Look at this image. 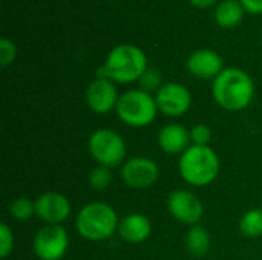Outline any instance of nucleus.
Returning <instances> with one entry per match:
<instances>
[{"label": "nucleus", "mask_w": 262, "mask_h": 260, "mask_svg": "<svg viewBox=\"0 0 262 260\" xmlns=\"http://www.w3.org/2000/svg\"><path fill=\"white\" fill-rule=\"evenodd\" d=\"M91 156L104 167H117L123 162L126 156V143L124 139L111 129L95 130L88 141Z\"/></svg>", "instance_id": "nucleus-6"}, {"label": "nucleus", "mask_w": 262, "mask_h": 260, "mask_svg": "<svg viewBox=\"0 0 262 260\" xmlns=\"http://www.w3.org/2000/svg\"><path fill=\"white\" fill-rule=\"evenodd\" d=\"M189 2H190L192 6H195L198 9H206V8H209V6L216 3V0H189Z\"/></svg>", "instance_id": "nucleus-26"}, {"label": "nucleus", "mask_w": 262, "mask_h": 260, "mask_svg": "<svg viewBox=\"0 0 262 260\" xmlns=\"http://www.w3.org/2000/svg\"><path fill=\"white\" fill-rule=\"evenodd\" d=\"M152 231V224L147 216L141 213L127 215L118 225V234L129 244L144 242Z\"/></svg>", "instance_id": "nucleus-15"}, {"label": "nucleus", "mask_w": 262, "mask_h": 260, "mask_svg": "<svg viewBox=\"0 0 262 260\" xmlns=\"http://www.w3.org/2000/svg\"><path fill=\"white\" fill-rule=\"evenodd\" d=\"M118 225L120 222L115 210L104 202H91L84 205L78 211L75 221L78 234L92 242L109 239Z\"/></svg>", "instance_id": "nucleus-4"}, {"label": "nucleus", "mask_w": 262, "mask_h": 260, "mask_svg": "<svg viewBox=\"0 0 262 260\" xmlns=\"http://www.w3.org/2000/svg\"><path fill=\"white\" fill-rule=\"evenodd\" d=\"M35 215L46 225H60L71 215V204L61 193L46 192L35 201Z\"/></svg>", "instance_id": "nucleus-11"}, {"label": "nucleus", "mask_w": 262, "mask_h": 260, "mask_svg": "<svg viewBox=\"0 0 262 260\" xmlns=\"http://www.w3.org/2000/svg\"><path fill=\"white\" fill-rule=\"evenodd\" d=\"M158 110L166 116H181L192 106V95L189 89L180 83H164L155 95Z\"/></svg>", "instance_id": "nucleus-8"}, {"label": "nucleus", "mask_w": 262, "mask_h": 260, "mask_svg": "<svg viewBox=\"0 0 262 260\" xmlns=\"http://www.w3.org/2000/svg\"><path fill=\"white\" fill-rule=\"evenodd\" d=\"M115 110L118 118L124 124L140 129L149 126L155 120L158 106L155 98L149 92L134 89L120 95Z\"/></svg>", "instance_id": "nucleus-5"}, {"label": "nucleus", "mask_w": 262, "mask_h": 260, "mask_svg": "<svg viewBox=\"0 0 262 260\" xmlns=\"http://www.w3.org/2000/svg\"><path fill=\"white\" fill-rule=\"evenodd\" d=\"M212 138V132L206 124H196L190 130V139L193 146H209Z\"/></svg>", "instance_id": "nucleus-24"}, {"label": "nucleus", "mask_w": 262, "mask_h": 260, "mask_svg": "<svg viewBox=\"0 0 262 260\" xmlns=\"http://www.w3.org/2000/svg\"><path fill=\"white\" fill-rule=\"evenodd\" d=\"M14 248V234L12 230L6 225L2 224L0 225V257L6 259Z\"/></svg>", "instance_id": "nucleus-22"}, {"label": "nucleus", "mask_w": 262, "mask_h": 260, "mask_svg": "<svg viewBox=\"0 0 262 260\" xmlns=\"http://www.w3.org/2000/svg\"><path fill=\"white\" fill-rule=\"evenodd\" d=\"M187 250L195 257H203L209 253L210 248V234L206 228L200 225H193L186 238Z\"/></svg>", "instance_id": "nucleus-17"}, {"label": "nucleus", "mask_w": 262, "mask_h": 260, "mask_svg": "<svg viewBox=\"0 0 262 260\" xmlns=\"http://www.w3.org/2000/svg\"><path fill=\"white\" fill-rule=\"evenodd\" d=\"M9 215L15 221H28L32 215H35V202L28 198H18L11 204Z\"/></svg>", "instance_id": "nucleus-20"}, {"label": "nucleus", "mask_w": 262, "mask_h": 260, "mask_svg": "<svg viewBox=\"0 0 262 260\" xmlns=\"http://www.w3.org/2000/svg\"><path fill=\"white\" fill-rule=\"evenodd\" d=\"M181 178L196 187L212 184L220 173V158L209 146H190L178 164Z\"/></svg>", "instance_id": "nucleus-3"}, {"label": "nucleus", "mask_w": 262, "mask_h": 260, "mask_svg": "<svg viewBox=\"0 0 262 260\" xmlns=\"http://www.w3.org/2000/svg\"><path fill=\"white\" fill-rule=\"evenodd\" d=\"M244 6L246 12L250 14H262V0H239Z\"/></svg>", "instance_id": "nucleus-25"}, {"label": "nucleus", "mask_w": 262, "mask_h": 260, "mask_svg": "<svg viewBox=\"0 0 262 260\" xmlns=\"http://www.w3.org/2000/svg\"><path fill=\"white\" fill-rule=\"evenodd\" d=\"M190 141V132L181 124H167L158 133V144L169 155L184 153Z\"/></svg>", "instance_id": "nucleus-14"}, {"label": "nucleus", "mask_w": 262, "mask_h": 260, "mask_svg": "<svg viewBox=\"0 0 262 260\" xmlns=\"http://www.w3.org/2000/svg\"><path fill=\"white\" fill-rule=\"evenodd\" d=\"M187 70L196 78L215 80L224 70V60L213 49H198L189 55Z\"/></svg>", "instance_id": "nucleus-13"}, {"label": "nucleus", "mask_w": 262, "mask_h": 260, "mask_svg": "<svg viewBox=\"0 0 262 260\" xmlns=\"http://www.w3.org/2000/svg\"><path fill=\"white\" fill-rule=\"evenodd\" d=\"M69 245L68 233L61 225H45L32 241L34 254L40 260H60Z\"/></svg>", "instance_id": "nucleus-7"}, {"label": "nucleus", "mask_w": 262, "mask_h": 260, "mask_svg": "<svg viewBox=\"0 0 262 260\" xmlns=\"http://www.w3.org/2000/svg\"><path fill=\"white\" fill-rule=\"evenodd\" d=\"M118 98L120 97L114 81L106 77H97L86 89V103L89 109L100 115H104L117 107Z\"/></svg>", "instance_id": "nucleus-12"}, {"label": "nucleus", "mask_w": 262, "mask_h": 260, "mask_svg": "<svg viewBox=\"0 0 262 260\" xmlns=\"http://www.w3.org/2000/svg\"><path fill=\"white\" fill-rule=\"evenodd\" d=\"M140 86H141V90H146V92H150V90H158L163 84H161V74L154 69V67H149L143 77L140 78Z\"/></svg>", "instance_id": "nucleus-21"}, {"label": "nucleus", "mask_w": 262, "mask_h": 260, "mask_svg": "<svg viewBox=\"0 0 262 260\" xmlns=\"http://www.w3.org/2000/svg\"><path fill=\"white\" fill-rule=\"evenodd\" d=\"M167 208L177 221L187 225H196L204 213L201 201L189 190L172 192L167 198Z\"/></svg>", "instance_id": "nucleus-10"}, {"label": "nucleus", "mask_w": 262, "mask_h": 260, "mask_svg": "<svg viewBox=\"0 0 262 260\" xmlns=\"http://www.w3.org/2000/svg\"><path fill=\"white\" fill-rule=\"evenodd\" d=\"M212 93L223 109L238 112L246 109L255 95L252 77L239 67H226L212 84Z\"/></svg>", "instance_id": "nucleus-1"}, {"label": "nucleus", "mask_w": 262, "mask_h": 260, "mask_svg": "<svg viewBox=\"0 0 262 260\" xmlns=\"http://www.w3.org/2000/svg\"><path fill=\"white\" fill-rule=\"evenodd\" d=\"M261 43H262V31H261Z\"/></svg>", "instance_id": "nucleus-27"}, {"label": "nucleus", "mask_w": 262, "mask_h": 260, "mask_svg": "<svg viewBox=\"0 0 262 260\" xmlns=\"http://www.w3.org/2000/svg\"><path fill=\"white\" fill-rule=\"evenodd\" d=\"M112 182V173H111V169L109 167H104V166H97L95 169L91 170L89 173V185L91 188L97 190V192H101V190H106Z\"/></svg>", "instance_id": "nucleus-19"}, {"label": "nucleus", "mask_w": 262, "mask_h": 260, "mask_svg": "<svg viewBox=\"0 0 262 260\" xmlns=\"http://www.w3.org/2000/svg\"><path fill=\"white\" fill-rule=\"evenodd\" d=\"M246 9L239 0H223L216 5L213 17L218 26L224 29L236 28L244 20Z\"/></svg>", "instance_id": "nucleus-16"}, {"label": "nucleus", "mask_w": 262, "mask_h": 260, "mask_svg": "<svg viewBox=\"0 0 262 260\" xmlns=\"http://www.w3.org/2000/svg\"><path fill=\"white\" fill-rule=\"evenodd\" d=\"M160 176V169L155 161L146 156L130 158L123 164L121 178L126 185L132 188H149L152 187Z\"/></svg>", "instance_id": "nucleus-9"}, {"label": "nucleus", "mask_w": 262, "mask_h": 260, "mask_svg": "<svg viewBox=\"0 0 262 260\" xmlns=\"http://www.w3.org/2000/svg\"><path fill=\"white\" fill-rule=\"evenodd\" d=\"M239 230L246 238L262 236V208H252L239 221Z\"/></svg>", "instance_id": "nucleus-18"}, {"label": "nucleus", "mask_w": 262, "mask_h": 260, "mask_svg": "<svg viewBox=\"0 0 262 260\" xmlns=\"http://www.w3.org/2000/svg\"><path fill=\"white\" fill-rule=\"evenodd\" d=\"M17 55V48L12 40L9 38H2L0 40V66L8 67Z\"/></svg>", "instance_id": "nucleus-23"}, {"label": "nucleus", "mask_w": 262, "mask_h": 260, "mask_svg": "<svg viewBox=\"0 0 262 260\" xmlns=\"http://www.w3.org/2000/svg\"><path fill=\"white\" fill-rule=\"evenodd\" d=\"M147 57L135 44H118L106 57L104 64L97 70V77H106L114 83H134L147 70Z\"/></svg>", "instance_id": "nucleus-2"}]
</instances>
